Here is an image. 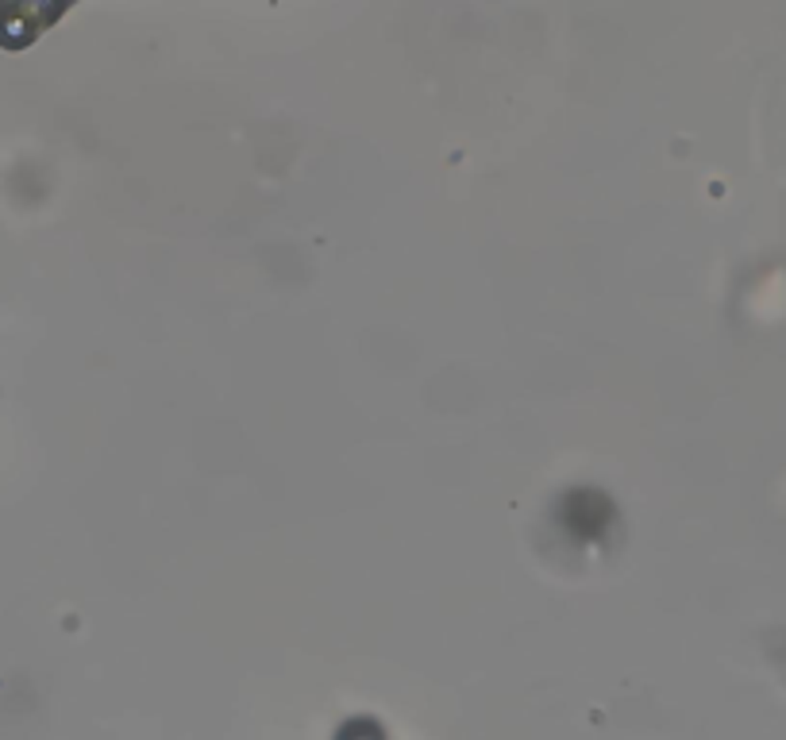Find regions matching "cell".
I'll return each mask as SVG.
<instances>
[{
  "mask_svg": "<svg viewBox=\"0 0 786 740\" xmlns=\"http://www.w3.org/2000/svg\"><path fill=\"white\" fill-rule=\"evenodd\" d=\"M0 39L12 43V46L28 43V23H23V20H4V23H0Z\"/></svg>",
  "mask_w": 786,
  "mask_h": 740,
  "instance_id": "6da1fadb",
  "label": "cell"
}]
</instances>
